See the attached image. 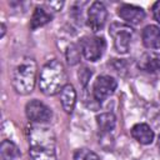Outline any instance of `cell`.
<instances>
[{
    "label": "cell",
    "mask_w": 160,
    "mask_h": 160,
    "mask_svg": "<svg viewBox=\"0 0 160 160\" xmlns=\"http://www.w3.org/2000/svg\"><path fill=\"white\" fill-rule=\"evenodd\" d=\"M30 160H56V141L54 131L42 124H34L29 129Z\"/></svg>",
    "instance_id": "obj_1"
},
{
    "label": "cell",
    "mask_w": 160,
    "mask_h": 160,
    "mask_svg": "<svg viewBox=\"0 0 160 160\" xmlns=\"http://www.w3.org/2000/svg\"><path fill=\"white\" fill-rule=\"evenodd\" d=\"M65 85H66V75L62 64L56 59L48 61L40 71V76H39L40 91L45 95L51 96L59 94Z\"/></svg>",
    "instance_id": "obj_2"
},
{
    "label": "cell",
    "mask_w": 160,
    "mask_h": 160,
    "mask_svg": "<svg viewBox=\"0 0 160 160\" xmlns=\"http://www.w3.org/2000/svg\"><path fill=\"white\" fill-rule=\"evenodd\" d=\"M36 61L32 58L22 59L12 74V88L20 95L30 94L36 82Z\"/></svg>",
    "instance_id": "obj_3"
},
{
    "label": "cell",
    "mask_w": 160,
    "mask_h": 160,
    "mask_svg": "<svg viewBox=\"0 0 160 160\" xmlns=\"http://www.w3.org/2000/svg\"><path fill=\"white\" fill-rule=\"evenodd\" d=\"M109 35L112 38L114 48L119 54H126L129 51L134 35V30L130 25L122 22H112L109 28Z\"/></svg>",
    "instance_id": "obj_4"
},
{
    "label": "cell",
    "mask_w": 160,
    "mask_h": 160,
    "mask_svg": "<svg viewBox=\"0 0 160 160\" xmlns=\"http://www.w3.org/2000/svg\"><path fill=\"white\" fill-rule=\"evenodd\" d=\"M82 56L89 61L99 60L106 48V42L101 36H84L79 44Z\"/></svg>",
    "instance_id": "obj_5"
},
{
    "label": "cell",
    "mask_w": 160,
    "mask_h": 160,
    "mask_svg": "<svg viewBox=\"0 0 160 160\" xmlns=\"http://www.w3.org/2000/svg\"><path fill=\"white\" fill-rule=\"evenodd\" d=\"M116 86H118V82L114 78L109 75H100L94 81L92 96L98 102H102L116 90Z\"/></svg>",
    "instance_id": "obj_6"
},
{
    "label": "cell",
    "mask_w": 160,
    "mask_h": 160,
    "mask_svg": "<svg viewBox=\"0 0 160 160\" xmlns=\"http://www.w3.org/2000/svg\"><path fill=\"white\" fill-rule=\"evenodd\" d=\"M106 18H108V10H106L105 5L100 1H94L88 10L86 24L91 31L96 32L104 28V25L106 22Z\"/></svg>",
    "instance_id": "obj_7"
},
{
    "label": "cell",
    "mask_w": 160,
    "mask_h": 160,
    "mask_svg": "<svg viewBox=\"0 0 160 160\" xmlns=\"http://www.w3.org/2000/svg\"><path fill=\"white\" fill-rule=\"evenodd\" d=\"M28 119L34 124H44L50 120L51 110L39 100H31L25 106Z\"/></svg>",
    "instance_id": "obj_8"
},
{
    "label": "cell",
    "mask_w": 160,
    "mask_h": 160,
    "mask_svg": "<svg viewBox=\"0 0 160 160\" xmlns=\"http://www.w3.org/2000/svg\"><path fill=\"white\" fill-rule=\"evenodd\" d=\"M118 15L128 22V25H138L145 19V11L140 6L122 4L118 9Z\"/></svg>",
    "instance_id": "obj_9"
},
{
    "label": "cell",
    "mask_w": 160,
    "mask_h": 160,
    "mask_svg": "<svg viewBox=\"0 0 160 160\" xmlns=\"http://www.w3.org/2000/svg\"><path fill=\"white\" fill-rule=\"evenodd\" d=\"M138 66L145 72L160 71V54L155 51H148L142 54L138 60Z\"/></svg>",
    "instance_id": "obj_10"
},
{
    "label": "cell",
    "mask_w": 160,
    "mask_h": 160,
    "mask_svg": "<svg viewBox=\"0 0 160 160\" xmlns=\"http://www.w3.org/2000/svg\"><path fill=\"white\" fill-rule=\"evenodd\" d=\"M142 44L148 49H159L160 48V29L156 25H148L141 32Z\"/></svg>",
    "instance_id": "obj_11"
},
{
    "label": "cell",
    "mask_w": 160,
    "mask_h": 160,
    "mask_svg": "<svg viewBox=\"0 0 160 160\" xmlns=\"http://www.w3.org/2000/svg\"><path fill=\"white\" fill-rule=\"evenodd\" d=\"M131 136L142 145H149L154 140V131L148 124H136L131 128Z\"/></svg>",
    "instance_id": "obj_12"
},
{
    "label": "cell",
    "mask_w": 160,
    "mask_h": 160,
    "mask_svg": "<svg viewBox=\"0 0 160 160\" xmlns=\"http://www.w3.org/2000/svg\"><path fill=\"white\" fill-rule=\"evenodd\" d=\"M60 101L65 112L71 114L76 102V91L71 84H66L60 91Z\"/></svg>",
    "instance_id": "obj_13"
},
{
    "label": "cell",
    "mask_w": 160,
    "mask_h": 160,
    "mask_svg": "<svg viewBox=\"0 0 160 160\" xmlns=\"http://www.w3.org/2000/svg\"><path fill=\"white\" fill-rule=\"evenodd\" d=\"M51 19H52V16L50 12H48L45 9L38 6V8H35L31 20H30V29L36 30L38 28H41V26L46 25L48 22H50Z\"/></svg>",
    "instance_id": "obj_14"
},
{
    "label": "cell",
    "mask_w": 160,
    "mask_h": 160,
    "mask_svg": "<svg viewBox=\"0 0 160 160\" xmlns=\"http://www.w3.org/2000/svg\"><path fill=\"white\" fill-rule=\"evenodd\" d=\"M96 122L99 126V130L102 134L111 132L116 125V118L112 112H101L96 116Z\"/></svg>",
    "instance_id": "obj_15"
},
{
    "label": "cell",
    "mask_w": 160,
    "mask_h": 160,
    "mask_svg": "<svg viewBox=\"0 0 160 160\" xmlns=\"http://www.w3.org/2000/svg\"><path fill=\"white\" fill-rule=\"evenodd\" d=\"M0 156L1 160H16L20 156V150L12 141L2 140L0 145Z\"/></svg>",
    "instance_id": "obj_16"
},
{
    "label": "cell",
    "mask_w": 160,
    "mask_h": 160,
    "mask_svg": "<svg viewBox=\"0 0 160 160\" xmlns=\"http://www.w3.org/2000/svg\"><path fill=\"white\" fill-rule=\"evenodd\" d=\"M72 160H99V156L94 151L82 148V149H78L75 151Z\"/></svg>",
    "instance_id": "obj_17"
},
{
    "label": "cell",
    "mask_w": 160,
    "mask_h": 160,
    "mask_svg": "<svg viewBox=\"0 0 160 160\" xmlns=\"http://www.w3.org/2000/svg\"><path fill=\"white\" fill-rule=\"evenodd\" d=\"M80 52H81L80 48L78 49L75 45H70L69 50H68V61H69V64H71V65L76 64L78 60H79V54Z\"/></svg>",
    "instance_id": "obj_18"
},
{
    "label": "cell",
    "mask_w": 160,
    "mask_h": 160,
    "mask_svg": "<svg viewBox=\"0 0 160 160\" xmlns=\"http://www.w3.org/2000/svg\"><path fill=\"white\" fill-rule=\"evenodd\" d=\"M91 70L90 69H88V68H82L80 71H79V79H80V81H81V84L85 86L86 85V82L89 81V79H90V76H91Z\"/></svg>",
    "instance_id": "obj_19"
},
{
    "label": "cell",
    "mask_w": 160,
    "mask_h": 160,
    "mask_svg": "<svg viewBox=\"0 0 160 160\" xmlns=\"http://www.w3.org/2000/svg\"><path fill=\"white\" fill-rule=\"evenodd\" d=\"M152 16L160 24V1H156L152 5Z\"/></svg>",
    "instance_id": "obj_20"
},
{
    "label": "cell",
    "mask_w": 160,
    "mask_h": 160,
    "mask_svg": "<svg viewBox=\"0 0 160 160\" xmlns=\"http://www.w3.org/2000/svg\"><path fill=\"white\" fill-rule=\"evenodd\" d=\"M5 31H6V28H5L4 24H1V38L5 35Z\"/></svg>",
    "instance_id": "obj_21"
},
{
    "label": "cell",
    "mask_w": 160,
    "mask_h": 160,
    "mask_svg": "<svg viewBox=\"0 0 160 160\" xmlns=\"http://www.w3.org/2000/svg\"><path fill=\"white\" fill-rule=\"evenodd\" d=\"M159 146H160V134H159Z\"/></svg>",
    "instance_id": "obj_22"
}]
</instances>
